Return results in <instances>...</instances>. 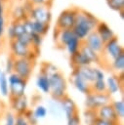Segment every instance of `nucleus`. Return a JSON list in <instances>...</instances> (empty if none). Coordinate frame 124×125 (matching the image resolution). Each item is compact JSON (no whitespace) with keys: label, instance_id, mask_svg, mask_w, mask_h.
Returning <instances> with one entry per match:
<instances>
[{"label":"nucleus","instance_id":"2f4dec72","mask_svg":"<svg viewBox=\"0 0 124 125\" xmlns=\"http://www.w3.org/2000/svg\"><path fill=\"white\" fill-rule=\"evenodd\" d=\"M6 31V20H5V3L0 1V37H3Z\"/></svg>","mask_w":124,"mask_h":125},{"label":"nucleus","instance_id":"7ed1b4c3","mask_svg":"<svg viewBox=\"0 0 124 125\" xmlns=\"http://www.w3.org/2000/svg\"><path fill=\"white\" fill-rule=\"evenodd\" d=\"M123 52H124V49L121 46V44L119 43L118 37L117 36L113 37L110 41H108L104 44L103 49L102 53L100 54V58H101V62H102L101 64L107 67L109 65V63Z\"/></svg>","mask_w":124,"mask_h":125},{"label":"nucleus","instance_id":"c03bdc74","mask_svg":"<svg viewBox=\"0 0 124 125\" xmlns=\"http://www.w3.org/2000/svg\"><path fill=\"white\" fill-rule=\"evenodd\" d=\"M15 125H28L23 114H17L15 119Z\"/></svg>","mask_w":124,"mask_h":125},{"label":"nucleus","instance_id":"4468645a","mask_svg":"<svg viewBox=\"0 0 124 125\" xmlns=\"http://www.w3.org/2000/svg\"><path fill=\"white\" fill-rule=\"evenodd\" d=\"M84 44H86L89 48H91L93 51H95L96 53H98L99 55L102 53L103 49V42L102 41V39L100 38V36L98 35V33L93 30L83 41Z\"/></svg>","mask_w":124,"mask_h":125},{"label":"nucleus","instance_id":"5701e85b","mask_svg":"<svg viewBox=\"0 0 124 125\" xmlns=\"http://www.w3.org/2000/svg\"><path fill=\"white\" fill-rule=\"evenodd\" d=\"M114 74H120L124 69V52L121 53L116 59H114L107 66Z\"/></svg>","mask_w":124,"mask_h":125},{"label":"nucleus","instance_id":"09e8293b","mask_svg":"<svg viewBox=\"0 0 124 125\" xmlns=\"http://www.w3.org/2000/svg\"><path fill=\"white\" fill-rule=\"evenodd\" d=\"M2 72H3V70H2V69H0V79H1V75H2Z\"/></svg>","mask_w":124,"mask_h":125},{"label":"nucleus","instance_id":"6e6552de","mask_svg":"<svg viewBox=\"0 0 124 125\" xmlns=\"http://www.w3.org/2000/svg\"><path fill=\"white\" fill-rule=\"evenodd\" d=\"M78 8H68L62 11L57 19L55 28L57 29H72Z\"/></svg>","mask_w":124,"mask_h":125},{"label":"nucleus","instance_id":"4c0bfd02","mask_svg":"<svg viewBox=\"0 0 124 125\" xmlns=\"http://www.w3.org/2000/svg\"><path fill=\"white\" fill-rule=\"evenodd\" d=\"M16 114L12 110H7L4 114V125H15Z\"/></svg>","mask_w":124,"mask_h":125},{"label":"nucleus","instance_id":"8fccbe9b","mask_svg":"<svg viewBox=\"0 0 124 125\" xmlns=\"http://www.w3.org/2000/svg\"><path fill=\"white\" fill-rule=\"evenodd\" d=\"M0 1H1V2H4V3L6 2V0H0Z\"/></svg>","mask_w":124,"mask_h":125},{"label":"nucleus","instance_id":"aec40b11","mask_svg":"<svg viewBox=\"0 0 124 125\" xmlns=\"http://www.w3.org/2000/svg\"><path fill=\"white\" fill-rule=\"evenodd\" d=\"M70 64H71L72 69H73V68H79V67L91 65L92 62L80 51H78L74 55L70 56Z\"/></svg>","mask_w":124,"mask_h":125},{"label":"nucleus","instance_id":"f8f14e48","mask_svg":"<svg viewBox=\"0 0 124 125\" xmlns=\"http://www.w3.org/2000/svg\"><path fill=\"white\" fill-rule=\"evenodd\" d=\"M60 103H61V107H62V113H63V115L65 116V119H67V118L73 116V115L76 114V113H79L75 102H74L69 96L66 95L65 97H63V98L60 101Z\"/></svg>","mask_w":124,"mask_h":125},{"label":"nucleus","instance_id":"79ce46f5","mask_svg":"<svg viewBox=\"0 0 124 125\" xmlns=\"http://www.w3.org/2000/svg\"><path fill=\"white\" fill-rule=\"evenodd\" d=\"M94 75H95V80H104L105 75L103 69L99 67H94Z\"/></svg>","mask_w":124,"mask_h":125},{"label":"nucleus","instance_id":"4be33fe9","mask_svg":"<svg viewBox=\"0 0 124 125\" xmlns=\"http://www.w3.org/2000/svg\"><path fill=\"white\" fill-rule=\"evenodd\" d=\"M48 112L54 117V118H62L63 116L62 107H61V103L60 101L51 99L48 103V107H47Z\"/></svg>","mask_w":124,"mask_h":125},{"label":"nucleus","instance_id":"c85d7f7f","mask_svg":"<svg viewBox=\"0 0 124 125\" xmlns=\"http://www.w3.org/2000/svg\"><path fill=\"white\" fill-rule=\"evenodd\" d=\"M0 95L3 98H9V85H8V75L3 71L0 79Z\"/></svg>","mask_w":124,"mask_h":125},{"label":"nucleus","instance_id":"f03ea898","mask_svg":"<svg viewBox=\"0 0 124 125\" xmlns=\"http://www.w3.org/2000/svg\"><path fill=\"white\" fill-rule=\"evenodd\" d=\"M49 80H50V95L52 99L61 101L63 97L67 95L66 94L67 81L64 75L60 70L49 75Z\"/></svg>","mask_w":124,"mask_h":125},{"label":"nucleus","instance_id":"9b49d317","mask_svg":"<svg viewBox=\"0 0 124 125\" xmlns=\"http://www.w3.org/2000/svg\"><path fill=\"white\" fill-rule=\"evenodd\" d=\"M10 100V106L12 108V111L17 114H23L26 109H28V99L25 95L9 99Z\"/></svg>","mask_w":124,"mask_h":125},{"label":"nucleus","instance_id":"49530a36","mask_svg":"<svg viewBox=\"0 0 124 125\" xmlns=\"http://www.w3.org/2000/svg\"><path fill=\"white\" fill-rule=\"evenodd\" d=\"M3 46H4V40H3V37H0V53L2 52Z\"/></svg>","mask_w":124,"mask_h":125},{"label":"nucleus","instance_id":"ea45409f","mask_svg":"<svg viewBox=\"0 0 124 125\" xmlns=\"http://www.w3.org/2000/svg\"><path fill=\"white\" fill-rule=\"evenodd\" d=\"M15 40L19 41V42H20L21 44H22V45L32 47V45H31V38H30V35H28V34H26V33H24V34L21 35L19 38L15 39Z\"/></svg>","mask_w":124,"mask_h":125},{"label":"nucleus","instance_id":"a18cd8bd","mask_svg":"<svg viewBox=\"0 0 124 125\" xmlns=\"http://www.w3.org/2000/svg\"><path fill=\"white\" fill-rule=\"evenodd\" d=\"M94 125H120V122H111V121H106V120L98 118Z\"/></svg>","mask_w":124,"mask_h":125},{"label":"nucleus","instance_id":"20e7f679","mask_svg":"<svg viewBox=\"0 0 124 125\" xmlns=\"http://www.w3.org/2000/svg\"><path fill=\"white\" fill-rule=\"evenodd\" d=\"M10 51H11L10 55H12L15 59L26 58L32 60H36L40 52V50L34 49L33 47L22 45L17 40L10 41Z\"/></svg>","mask_w":124,"mask_h":125},{"label":"nucleus","instance_id":"a19ab883","mask_svg":"<svg viewBox=\"0 0 124 125\" xmlns=\"http://www.w3.org/2000/svg\"><path fill=\"white\" fill-rule=\"evenodd\" d=\"M81 118L79 113L74 114L73 116L66 119V125H81Z\"/></svg>","mask_w":124,"mask_h":125},{"label":"nucleus","instance_id":"393cba45","mask_svg":"<svg viewBox=\"0 0 124 125\" xmlns=\"http://www.w3.org/2000/svg\"><path fill=\"white\" fill-rule=\"evenodd\" d=\"M80 74V76L89 84L93 83L95 81V75H94V67L91 65L88 66H83L76 68Z\"/></svg>","mask_w":124,"mask_h":125},{"label":"nucleus","instance_id":"0eeeda50","mask_svg":"<svg viewBox=\"0 0 124 125\" xmlns=\"http://www.w3.org/2000/svg\"><path fill=\"white\" fill-rule=\"evenodd\" d=\"M8 85H9V99L18 98L25 95V89L27 81L12 72L8 75Z\"/></svg>","mask_w":124,"mask_h":125},{"label":"nucleus","instance_id":"bb28decb","mask_svg":"<svg viewBox=\"0 0 124 125\" xmlns=\"http://www.w3.org/2000/svg\"><path fill=\"white\" fill-rule=\"evenodd\" d=\"M82 117H83V124L84 125H94L96 120L98 119L97 111L85 108V110L83 111Z\"/></svg>","mask_w":124,"mask_h":125},{"label":"nucleus","instance_id":"412c9836","mask_svg":"<svg viewBox=\"0 0 124 125\" xmlns=\"http://www.w3.org/2000/svg\"><path fill=\"white\" fill-rule=\"evenodd\" d=\"M79 51H80L92 63L101 64V58H100V55H99L98 53H96L95 51H93L91 48H89L86 44H84L83 41H82V44H81V46H80Z\"/></svg>","mask_w":124,"mask_h":125},{"label":"nucleus","instance_id":"72a5a7b5","mask_svg":"<svg viewBox=\"0 0 124 125\" xmlns=\"http://www.w3.org/2000/svg\"><path fill=\"white\" fill-rule=\"evenodd\" d=\"M108 7L116 12L124 10V0H106Z\"/></svg>","mask_w":124,"mask_h":125},{"label":"nucleus","instance_id":"c756f323","mask_svg":"<svg viewBox=\"0 0 124 125\" xmlns=\"http://www.w3.org/2000/svg\"><path fill=\"white\" fill-rule=\"evenodd\" d=\"M90 89L94 93H107L105 80H95L90 84Z\"/></svg>","mask_w":124,"mask_h":125},{"label":"nucleus","instance_id":"f3484780","mask_svg":"<svg viewBox=\"0 0 124 125\" xmlns=\"http://www.w3.org/2000/svg\"><path fill=\"white\" fill-rule=\"evenodd\" d=\"M97 111V116L100 119L103 120H106V121H111V122H119L112 106L111 104H107L105 105H103L102 107H100L99 109L96 110Z\"/></svg>","mask_w":124,"mask_h":125},{"label":"nucleus","instance_id":"a211bd4d","mask_svg":"<svg viewBox=\"0 0 124 125\" xmlns=\"http://www.w3.org/2000/svg\"><path fill=\"white\" fill-rule=\"evenodd\" d=\"M24 34V29L22 25V21H12L7 28V36L10 41L19 38L21 35Z\"/></svg>","mask_w":124,"mask_h":125},{"label":"nucleus","instance_id":"2eb2a0df","mask_svg":"<svg viewBox=\"0 0 124 125\" xmlns=\"http://www.w3.org/2000/svg\"><path fill=\"white\" fill-rule=\"evenodd\" d=\"M95 31L98 33V35L100 36V38L102 39L103 44H105L106 42L110 41L113 37L116 36L114 34L113 30L110 28V26L104 21H99L97 26H96V28H95Z\"/></svg>","mask_w":124,"mask_h":125},{"label":"nucleus","instance_id":"dca6fc26","mask_svg":"<svg viewBox=\"0 0 124 125\" xmlns=\"http://www.w3.org/2000/svg\"><path fill=\"white\" fill-rule=\"evenodd\" d=\"M74 36L72 29H57L54 31V39L59 47L64 48L68 41Z\"/></svg>","mask_w":124,"mask_h":125},{"label":"nucleus","instance_id":"6ab92c4d","mask_svg":"<svg viewBox=\"0 0 124 125\" xmlns=\"http://www.w3.org/2000/svg\"><path fill=\"white\" fill-rule=\"evenodd\" d=\"M36 87L44 94H50V80L49 75L42 69H40L36 80H35Z\"/></svg>","mask_w":124,"mask_h":125},{"label":"nucleus","instance_id":"a878e982","mask_svg":"<svg viewBox=\"0 0 124 125\" xmlns=\"http://www.w3.org/2000/svg\"><path fill=\"white\" fill-rule=\"evenodd\" d=\"M81 44H82V41L74 35V36L68 41V43L65 45L64 49L67 51V53L69 54V56H72V55H74L76 52L79 51Z\"/></svg>","mask_w":124,"mask_h":125},{"label":"nucleus","instance_id":"7c9ffc66","mask_svg":"<svg viewBox=\"0 0 124 125\" xmlns=\"http://www.w3.org/2000/svg\"><path fill=\"white\" fill-rule=\"evenodd\" d=\"M49 26L50 24L45 23V22H41V21H33V32L44 36L47 34L48 30H49Z\"/></svg>","mask_w":124,"mask_h":125},{"label":"nucleus","instance_id":"58836bf2","mask_svg":"<svg viewBox=\"0 0 124 125\" xmlns=\"http://www.w3.org/2000/svg\"><path fill=\"white\" fill-rule=\"evenodd\" d=\"M22 25H23L24 33H26L28 35H31L33 33V21L26 18L25 20L22 21Z\"/></svg>","mask_w":124,"mask_h":125},{"label":"nucleus","instance_id":"1a4fd4ad","mask_svg":"<svg viewBox=\"0 0 124 125\" xmlns=\"http://www.w3.org/2000/svg\"><path fill=\"white\" fill-rule=\"evenodd\" d=\"M27 18L33 21H41L50 24L52 21V13L50 10V6H32L27 14Z\"/></svg>","mask_w":124,"mask_h":125},{"label":"nucleus","instance_id":"e433bc0d","mask_svg":"<svg viewBox=\"0 0 124 125\" xmlns=\"http://www.w3.org/2000/svg\"><path fill=\"white\" fill-rule=\"evenodd\" d=\"M14 61H15V58L12 56V55H9L7 60H6V63H5V70L4 72L9 75L10 73L13 72L14 70Z\"/></svg>","mask_w":124,"mask_h":125},{"label":"nucleus","instance_id":"39448f33","mask_svg":"<svg viewBox=\"0 0 124 125\" xmlns=\"http://www.w3.org/2000/svg\"><path fill=\"white\" fill-rule=\"evenodd\" d=\"M35 61L36 60L26 59V58L15 59L13 72L27 81L33 73V69H34L35 62H36Z\"/></svg>","mask_w":124,"mask_h":125},{"label":"nucleus","instance_id":"37998d69","mask_svg":"<svg viewBox=\"0 0 124 125\" xmlns=\"http://www.w3.org/2000/svg\"><path fill=\"white\" fill-rule=\"evenodd\" d=\"M32 6H40V5H46L50 6L53 0H27Z\"/></svg>","mask_w":124,"mask_h":125},{"label":"nucleus","instance_id":"cd10ccee","mask_svg":"<svg viewBox=\"0 0 124 125\" xmlns=\"http://www.w3.org/2000/svg\"><path fill=\"white\" fill-rule=\"evenodd\" d=\"M110 104H111V106H112L118 120L120 121L121 119H123V117H124V101H123V99L111 101Z\"/></svg>","mask_w":124,"mask_h":125},{"label":"nucleus","instance_id":"423d86ee","mask_svg":"<svg viewBox=\"0 0 124 125\" xmlns=\"http://www.w3.org/2000/svg\"><path fill=\"white\" fill-rule=\"evenodd\" d=\"M85 107L86 109L97 110L103 105L110 104L112 99L108 93H94L90 92L85 95Z\"/></svg>","mask_w":124,"mask_h":125},{"label":"nucleus","instance_id":"ddd939ff","mask_svg":"<svg viewBox=\"0 0 124 125\" xmlns=\"http://www.w3.org/2000/svg\"><path fill=\"white\" fill-rule=\"evenodd\" d=\"M71 81H72V84L73 86L76 88L77 91H79L80 93L84 94V95H87L88 93L91 92V89H90V84L87 83L79 74L78 70L76 68H73L72 69V72H71Z\"/></svg>","mask_w":124,"mask_h":125},{"label":"nucleus","instance_id":"c9c22d12","mask_svg":"<svg viewBox=\"0 0 124 125\" xmlns=\"http://www.w3.org/2000/svg\"><path fill=\"white\" fill-rule=\"evenodd\" d=\"M23 116L25 117V119H26L28 125H38V121H39V120L34 116L32 109H30V108L26 109L25 112L23 113Z\"/></svg>","mask_w":124,"mask_h":125},{"label":"nucleus","instance_id":"de8ad7c7","mask_svg":"<svg viewBox=\"0 0 124 125\" xmlns=\"http://www.w3.org/2000/svg\"><path fill=\"white\" fill-rule=\"evenodd\" d=\"M118 14L120 15V18H121L122 20H124V10H123V11H120V12H118Z\"/></svg>","mask_w":124,"mask_h":125},{"label":"nucleus","instance_id":"9d476101","mask_svg":"<svg viewBox=\"0 0 124 125\" xmlns=\"http://www.w3.org/2000/svg\"><path fill=\"white\" fill-rule=\"evenodd\" d=\"M106 84V90L107 93L111 96L114 94H117L121 91L122 85H123V72L120 74H111L107 76L105 79Z\"/></svg>","mask_w":124,"mask_h":125},{"label":"nucleus","instance_id":"473e14b6","mask_svg":"<svg viewBox=\"0 0 124 125\" xmlns=\"http://www.w3.org/2000/svg\"><path fill=\"white\" fill-rule=\"evenodd\" d=\"M32 111H33L34 116H35L38 120L45 118V117L47 116V114H48L47 107H46L45 105H43V104H37V105L34 107V109H32Z\"/></svg>","mask_w":124,"mask_h":125},{"label":"nucleus","instance_id":"b1692460","mask_svg":"<svg viewBox=\"0 0 124 125\" xmlns=\"http://www.w3.org/2000/svg\"><path fill=\"white\" fill-rule=\"evenodd\" d=\"M11 17H12V21H22L27 18V12L22 5H16L14 6L11 12Z\"/></svg>","mask_w":124,"mask_h":125},{"label":"nucleus","instance_id":"f704fd0d","mask_svg":"<svg viewBox=\"0 0 124 125\" xmlns=\"http://www.w3.org/2000/svg\"><path fill=\"white\" fill-rule=\"evenodd\" d=\"M30 38H31V45L34 49H37V50H40V47L42 45V42H43V36L33 32L31 35H30Z\"/></svg>","mask_w":124,"mask_h":125},{"label":"nucleus","instance_id":"f257e3e1","mask_svg":"<svg viewBox=\"0 0 124 125\" xmlns=\"http://www.w3.org/2000/svg\"><path fill=\"white\" fill-rule=\"evenodd\" d=\"M99 21H100L90 12L78 9L72 31L77 38H79L81 41H84L85 38L93 30H95Z\"/></svg>","mask_w":124,"mask_h":125}]
</instances>
